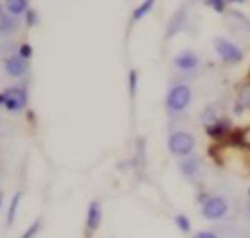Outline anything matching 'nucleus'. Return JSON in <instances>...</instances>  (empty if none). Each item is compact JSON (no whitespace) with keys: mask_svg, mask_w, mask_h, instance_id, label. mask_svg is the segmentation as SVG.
<instances>
[{"mask_svg":"<svg viewBox=\"0 0 250 238\" xmlns=\"http://www.w3.org/2000/svg\"><path fill=\"white\" fill-rule=\"evenodd\" d=\"M20 27V20L16 18V16H12V14H0V33L2 35H10V33H14L16 29Z\"/></svg>","mask_w":250,"mask_h":238,"instance_id":"13","label":"nucleus"},{"mask_svg":"<svg viewBox=\"0 0 250 238\" xmlns=\"http://www.w3.org/2000/svg\"><path fill=\"white\" fill-rule=\"evenodd\" d=\"M102 218H104V209H102V203L98 199H92L88 203V209H86V218H84V232L86 236H94L98 232V228L102 226Z\"/></svg>","mask_w":250,"mask_h":238,"instance_id":"6","label":"nucleus"},{"mask_svg":"<svg viewBox=\"0 0 250 238\" xmlns=\"http://www.w3.org/2000/svg\"><path fill=\"white\" fill-rule=\"evenodd\" d=\"M166 144H168L170 154H174V156H178L182 160V158H188V156L193 154L195 137L191 133H188V131H174V133H170Z\"/></svg>","mask_w":250,"mask_h":238,"instance_id":"2","label":"nucleus"},{"mask_svg":"<svg viewBox=\"0 0 250 238\" xmlns=\"http://www.w3.org/2000/svg\"><path fill=\"white\" fill-rule=\"evenodd\" d=\"M184 23H186V8H180V10L172 16V20H170V23H168L166 39H172L176 33H180L182 27H184Z\"/></svg>","mask_w":250,"mask_h":238,"instance_id":"12","label":"nucleus"},{"mask_svg":"<svg viewBox=\"0 0 250 238\" xmlns=\"http://www.w3.org/2000/svg\"><path fill=\"white\" fill-rule=\"evenodd\" d=\"M248 76H250V70H248Z\"/></svg>","mask_w":250,"mask_h":238,"instance_id":"28","label":"nucleus"},{"mask_svg":"<svg viewBox=\"0 0 250 238\" xmlns=\"http://www.w3.org/2000/svg\"><path fill=\"white\" fill-rule=\"evenodd\" d=\"M41 228H43V220H41V218H35V220L23 230V234H21L20 238H37V234L41 232Z\"/></svg>","mask_w":250,"mask_h":238,"instance_id":"19","label":"nucleus"},{"mask_svg":"<svg viewBox=\"0 0 250 238\" xmlns=\"http://www.w3.org/2000/svg\"><path fill=\"white\" fill-rule=\"evenodd\" d=\"M227 2H229V0H203V4H205L207 8H213L215 12H225Z\"/></svg>","mask_w":250,"mask_h":238,"instance_id":"20","label":"nucleus"},{"mask_svg":"<svg viewBox=\"0 0 250 238\" xmlns=\"http://www.w3.org/2000/svg\"><path fill=\"white\" fill-rule=\"evenodd\" d=\"M2 205H4V193L0 191V209H2Z\"/></svg>","mask_w":250,"mask_h":238,"instance_id":"25","label":"nucleus"},{"mask_svg":"<svg viewBox=\"0 0 250 238\" xmlns=\"http://www.w3.org/2000/svg\"><path fill=\"white\" fill-rule=\"evenodd\" d=\"M246 213H248V217H250V201H248V205H246Z\"/></svg>","mask_w":250,"mask_h":238,"instance_id":"26","label":"nucleus"},{"mask_svg":"<svg viewBox=\"0 0 250 238\" xmlns=\"http://www.w3.org/2000/svg\"><path fill=\"white\" fill-rule=\"evenodd\" d=\"M174 224H176V228H178L182 234H189V232H191V220H189V217L184 215V213H178V215L174 217Z\"/></svg>","mask_w":250,"mask_h":238,"instance_id":"17","label":"nucleus"},{"mask_svg":"<svg viewBox=\"0 0 250 238\" xmlns=\"http://www.w3.org/2000/svg\"><path fill=\"white\" fill-rule=\"evenodd\" d=\"M221 117L217 115V111L213 109V107H205V111L201 113V125L207 129V127H211L213 123H217Z\"/></svg>","mask_w":250,"mask_h":238,"instance_id":"18","label":"nucleus"},{"mask_svg":"<svg viewBox=\"0 0 250 238\" xmlns=\"http://www.w3.org/2000/svg\"><path fill=\"white\" fill-rule=\"evenodd\" d=\"M201 217L209 222H217V220H223L229 211H230V205L229 201L223 197V195H209L203 203H201Z\"/></svg>","mask_w":250,"mask_h":238,"instance_id":"3","label":"nucleus"},{"mask_svg":"<svg viewBox=\"0 0 250 238\" xmlns=\"http://www.w3.org/2000/svg\"><path fill=\"white\" fill-rule=\"evenodd\" d=\"M23 20H25V23H27L29 27H33V25L39 21V20H37V14H35L33 10H27V12L23 14Z\"/></svg>","mask_w":250,"mask_h":238,"instance_id":"23","label":"nucleus"},{"mask_svg":"<svg viewBox=\"0 0 250 238\" xmlns=\"http://www.w3.org/2000/svg\"><path fill=\"white\" fill-rule=\"evenodd\" d=\"M230 2H244V0H230Z\"/></svg>","mask_w":250,"mask_h":238,"instance_id":"27","label":"nucleus"},{"mask_svg":"<svg viewBox=\"0 0 250 238\" xmlns=\"http://www.w3.org/2000/svg\"><path fill=\"white\" fill-rule=\"evenodd\" d=\"M191 238H219V234L213 230H197Z\"/></svg>","mask_w":250,"mask_h":238,"instance_id":"24","label":"nucleus"},{"mask_svg":"<svg viewBox=\"0 0 250 238\" xmlns=\"http://www.w3.org/2000/svg\"><path fill=\"white\" fill-rule=\"evenodd\" d=\"M164 103H166V111L170 115H178V113L186 111L188 105L191 103V88L188 84H176V86H172L168 90V94H166Z\"/></svg>","mask_w":250,"mask_h":238,"instance_id":"1","label":"nucleus"},{"mask_svg":"<svg viewBox=\"0 0 250 238\" xmlns=\"http://www.w3.org/2000/svg\"><path fill=\"white\" fill-rule=\"evenodd\" d=\"M31 55H33V49H31V45H29V43H21V45L18 47V57H21L23 60L31 59Z\"/></svg>","mask_w":250,"mask_h":238,"instance_id":"21","label":"nucleus"},{"mask_svg":"<svg viewBox=\"0 0 250 238\" xmlns=\"http://www.w3.org/2000/svg\"><path fill=\"white\" fill-rule=\"evenodd\" d=\"M4 6H6V10H8V14H12V16H21V14H25L27 10H29V4H27V0H4Z\"/></svg>","mask_w":250,"mask_h":238,"instance_id":"15","label":"nucleus"},{"mask_svg":"<svg viewBox=\"0 0 250 238\" xmlns=\"http://www.w3.org/2000/svg\"><path fill=\"white\" fill-rule=\"evenodd\" d=\"M20 201H21V191H16L8 203V213H6V226H12L14 220H16V215H18V209H20Z\"/></svg>","mask_w":250,"mask_h":238,"instance_id":"14","label":"nucleus"},{"mask_svg":"<svg viewBox=\"0 0 250 238\" xmlns=\"http://www.w3.org/2000/svg\"><path fill=\"white\" fill-rule=\"evenodd\" d=\"M244 109H250V80L238 86L236 92V103H234V113L240 115Z\"/></svg>","mask_w":250,"mask_h":238,"instance_id":"11","label":"nucleus"},{"mask_svg":"<svg viewBox=\"0 0 250 238\" xmlns=\"http://www.w3.org/2000/svg\"><path fill=\"white\" fill-rule=\"evenodd\" d=\"M4 70H6V74H8V76L20 78V76H23V74L27 72V62H25L21 57L14 55V57L4 59Z\"/></svg>","mask_w":250,"mask_h":238,"instance_id":"8","label":"nucleus"},{"mask_svg":"<svg viewBox=\"0 0 250 238\" xmlns=\"http://www.w3.org/2000/svg\"><path fill=\"white\" fill-rule=\"evenodd\" d=\"M215 51H217L219 59L225 60L227 64H238L242 60V57H244V53H242L240 47H236L232 41L223 39V37H217L215 39Z\"/></svg>","mask_w":250,"mask_h":238,"instance_id":"5","label":"nucleus"},{"mask_svg":"<svg viewBox=\"0 0 250 238\" xmlns=\"http://www.w3.org/2000/svg\"><path fill=\"white\" fill-rule=\"evenodd\" d=\"M180 172H182L184 178L195 179L199 176V172H201V160L197 156H193V154L188 156V158H182L180 160Z\"/></svg>","mask_w":250,"mask_h":238,"instance_id":"9","label":"nucleus"},{"mask_svg":"<svg viewBox=\"0 0 250 238\" xmlns=\"http://www.w3.org/2000/svg\"><path fill=\"white\" fill-rule=\"evenodd\" d=\"M27 105V92L20 86H10L4 92H0V107H4L10 113H20Z\"/></svg>","mask_w":250,"mask_h":238,"instance_id":"4","label":"nucleus"},{"mask_svg":"<svg viewBox=\"0 0 250 238\" xmlns=\"http://www.w3.org/2000/svg\"><path fill=\"white\" fill-rule=\"evenodd\" d=\"M154 2L156 0H143L135 10H133V14H131V20L133 21H139V20H143L150 10H152V6H154Z\"/></svg>","mask_w":250,"mask_h":238,"instance_id":"16","label":"nucleus"},{"mask_svg":"<svg viewBox=\"0 0 250 238\" xmlns=\"http://www.w3.org/2000/svg\"><path fill=\"white\" fill-rule=\"evenodd\" d=\"M174 64H176V68L188 72V70H193L199 64V59H197V55L193 51H182L180 55H176Z\"/></svg>","mask_w":250,"mask_h":238,"instance_id":"10","label":"nucleus"},{"mask_svg":"<svg viewBox=\"0 0 250 238\" xmlns=\"http://www.w3.org/2000/svg\"><path fill=\"white\" fill-rule=\"evenodd\" d=\"M137 70H131L129 72V94H131V98H135V94H137Z\"/></svg>","mask_w":250,"mask_h":238,"instance_id":"22","label":"nucleus"},{"mask_svg":"<svg viewBox=\"0 0 250 238\" xmlns=\"http://www.w3.org/2000/svg\"><path fill=\"white\" fill-rule=\"evenodd\" d=\"M230 131H232V127H230V119H227V117H221L217 123H213L211 127L205 129L207 137L213 139V140H223V139H227Z\"/></svg>","mask_w":250,"mask_h":238,"instance_id":"7","label":"nucleus"}]
</instances>
